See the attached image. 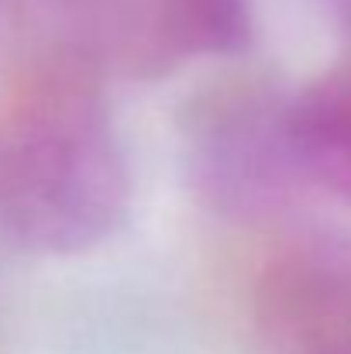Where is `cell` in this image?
<instances>
[{
  "mask_svg": "<svg viewBox=\"0 0 351 354\" xmlns=\"http://www.w3.org/2000/svg\"><path fill=\"white\" fill-rule=\"evenodd\" d=\"M152 38L165 55H234L251 41L248 0H152Z\"/></svg>",
  "mask_w": 351,
  "mask_h": 354,
  "instance_id": "5b68a950",
  "label": "cell"
},
{
  "mask_svg": "<svg viewBox=\"0 0 351 354\" xmlns=\"http://www.w3.org/2000/svg\"><path fill=\"white\" fill-rule=\"evenodd\" d=\"M131 179L97 83L59 66L0 118V231L28 251L76 254L127 217Z\"/></svg>",
  "mask_w": 351,
  "mask_h": 354,
  "instance_id": "6da1fadb",
  "label": "cell"
},
{
  "mask_svg": "<svg viewBox=\"0 0 351 354\" xmlns=\"http://www.w3.org/2000/svg\"><path fill=\"white\" fill-rule=\"evenodd\" d=\"M289 100L265 86L237 83L193 100L183 114L190 186L228 217L279 210L303 179L286 131Z\"/></svg>",
  "mask_w": 351,
  "mask_h": 354,
  "instance_id": "7a4b0ae2",
  "label": "cell"
},
{
  "mask_svg": "<svg viewBox=\"0 0 351 354\" xmlns=\"http://www.w3.org/2000/svg\"><path fill=\"white\" fill-rule=\"evenodd\" d=\"M286 131L303 183L351 200V62L289 100Z\"/></svg>",
  "mask_w": 351,
  "mask_h": 354,
  "instance_id": "277c9868",
  "label": "cell"
},
{
  "mask_svg": "<svg viewBox=\"0 0 351 354\" xmlns=\"http://www.w3.org/2000/svg\"><path fill=\"white\" fill-rule=\"evenodd\" d=\"M255 320L269 354H351V237L282 248L258 279Z\"/></svg>",
  "mask_w": 351,
  "mask_h": 354,
  "instance_id": "3957f363",
  "label": "cell"
},
{
  "mask_svg": "<svg viewBox=\"0 0 351 354\" xmlns=\"http://www.w3.org/2000/svg\"><path fill=\"white\" fill-rule=\"evenodd\" d=\"M334 7H338V14H341V21L348 24V31H351V0H334Z\"/></svg>",
  "mask_w": 351,
  "mask_h": 354,
  "instance_id": "8992f818",
  "label": "cell"
}]
</instances>
